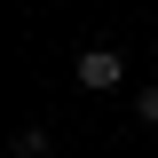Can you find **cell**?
Here are the masks:
<instances>
[{
	"label": "cell",
	"mask_w": 158,
	"mask_h": 158,
	"mask_svg": "<svg viewBox=\"0 0 158 158\" xmlns=\"http://www.w3.org/2000/svg\"><path fill=\"white\" fill-rule=\"evenodd\" d=\"M135 118H142V127H158V87H135Z\"/></svg>",
	"instance_id": "3"
},
{
	"label": "cell",
	"mask_w": 158,
	"mask_h": 158,
	"mask_svg": "<svg viewBox=\"0 0 158 158\" xmlns=\"http://www.w3.org/2000/svg\"><path fill=\"white\" fill-rule=\"evenodd\" d=\"M48 150H56V135H48L40 118H24L16 127V158H48Z\"/></svg>",
	"instance_id": "2"
},
{
	"label": "cell",
	"mask_w": 158,
	"mask_h": 158,
	"mask_svg": "<svg viewBox=\"0 0 158 158\" xmlns=\"http://www.w3.org/2000/svg\"><path fill=\"white\" fill-rule=\"evenodd\" d=\"M71 79L87 87V95H111L118 79H127V56H118V48H79V56H71Z\"/></svg>",
	"instance_id": "1"
}]
</instances>
